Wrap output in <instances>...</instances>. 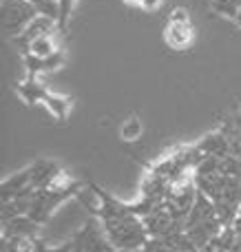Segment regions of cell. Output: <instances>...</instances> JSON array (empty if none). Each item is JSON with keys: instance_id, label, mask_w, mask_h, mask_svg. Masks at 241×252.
I'll list each match as a JSON object with an SVG mask.
<instances>
[{"instance_id": "6da1fadb", "label": "cell", "mask_w": 241, "mask_h": 252, "mask_svg": "<svg viewBox=\"0 0 241 252\" xmlns=\"http://www.w3.org/2000/svg\"><path fill=\"white\" fill-rule=\"evenodd\" d=\"M89 188L100 199L97 210H93V217L100 219L102 228H104L109 241L113 244V248L120 252L140 250L149 241V232H146L142 217L133 215L131 206L115 199L109 190L97 186L95 182H89Z\"/></svg>"}, {"instance_id": "7a4b0ae2", "label": "cell", "mask_w": 241, "mask_h": 252, "mask_svg": "<svg viewBox=\"0 0 241 252\" xmlns=\"http://www.w3.org/2000/svg\"><path fill=\"white\" fill-rule=\"evenodd\" d=\"M78 190H80L78 182L66 188H35L33 199H31V208L27 215L31 219H35L40 226H44L64 201H69L71 197H78Z\"/></svg>"}, {"instance_id": "3957f363", "label": "cell", "mask_w": 241, "mask_h": 252, "mask_svg": "<svg viewBox=\"0 0 241 252\" xmlns=\"http://www.w3.org/2000/svg\"><path fill=\"white\" fill-rule=\"evenodd\" d=\"M144 228L149 232V237H166L171 232L184 230L186 217L171 204L168 199H164L162 204H157L149 215L142 217Z\"/></svg>"}, {"instance_id": "277c9868", "label": "cell", "mask_w": 241, "mask_h": 252, "mask_svg": "<svg viewBox=\"0 0 241 252\" xmlns=\"http://www.w3.org/2000/svg\"><path fill=\"white\" fill-rule=\"evenodd\" d=\"M35 16L38 9L29 0H0V27L9 38H18Z\"/></svg>"}, {"instance_id": "5b68a950", "label": "cell", "mask_w": 241, "mask_h": 252, "mask_svg": "<svg viewBox=\"0 0 241 252\" xmlns=\"http://www.w3.org/2000/svg\"><path fill=\"white\" fill-rule=\"evenodd\" d=\"M71 244H73V252H115L113 244L109 241V237H106L97 217L89 219L84 223V228H80L75 232Z\"/></svg>"}, {"instance_id": "8992f818", "label": "cell", "mask_w": 241, "mask_h": 252, "mask_svg": "<svg viewBox=\"0 0 241 252\" xmlns=\"http://www.w3.org/2000/svg\"><path fill=\"white\" fill-rule=\"evenodd\" d=\"M195 29L193 22H166L164 27V42L173 49V51H184L193 44Z\"/></svg>"}, {"instance_id": "52a82bcc", "label": "cell", "mask_w": 241, "mask_h": 252, "mask_svg": "<svg viewBox=\"0 0 241 252\" xmlns=\"http://www.w3.org/2000/svg\"><path fill=\"white\" fill-rule=\"evenodd\" d=\"M53 27H58V20H56V18L38 13V16H35L33 20L27 25V29L22 31L18 38H13V42H16L18 47L22 49V53H27V49H29V42H31V40L40 38V35H44V33H51Z\"/></svg>"}, {"instance_id": "ba28073f", "label": "cell", "mask_w": 241, "mask_h": 252, "mask_svg": "<svg viewBox=\"0 0 241 252\" xmlns=\"http://www.w3.org/2000/svg\"><path fill=\"white\" fill-rule=\"evenodd\" d=\"M31 170V186L33 188H49L56 184V179L60 177L64 170L56 164L53 159H35L33 164L29 166Z\"/></svg>"}, {"instance_id": "9c48e42d", "label": "cell", "mask_w": 241, "mask_h": 252, "mask_svg": "<svg viewBox=\"0 0 241 252\" xmlns=\"http://www.w3.org/2000/svg\"><path fill=\"white\" fill-rule=\"evenodd\" d=\"M64 64V53L58 49L56 53L47 58H38L33 53H25V71L27 78H38L40 73H47V71H56Z\"/></svg>"}, {"instance_id": "30bf717a", "label": "cell", "mask_w": 241, "mask_h": 252, "mask_svg": "<svg viewBox=\"0 0 241 252\" xmlns=\"http://www.w3.org/2000/svg\"><path fill=\"white\" fill-rule=\"evenodd\" d=\"M224 230V223L219 221V219H208V221H202V223H195V226L186 228V232H188V237L193 239V244L197 246L199 250H206L208 246H211V241L215 239L219 232Z\"/></svg>"}, {"instance_id": "8fae6325", "label": "cell", "mask_w": 241, "mask_h": 252, "mask_svg": "<svg viewBox=\"0 0 241 252\" xmlns=\"http://www.w3.org/2000/svg\"><path fill=\"white\" fill-rule=\"evenodd\" d=\"M40 235V223L31 219L29 215H18V217L2 221V237H35Z\"/></svg>"}, {"instance_id": "7c38bea8", "label": "cell", "mask_w": 241, "mask_h": 252, "mask_svg": "<svg viewBox=\"0 0 241 252\" xmlns=\"http://www.w3.org/2000/svg\"><path fill=\"white\" fill-rule=\"evenodd\" d=\"M217 217V206L206 192L199 190L197 192V199H195L193 208H190L188 217H186V223H184V230L195 223H202V221H208V219H215Z\"/></svg>"}, {"instance_id": "4fadbf2b", "label": "cell", "mask_w": 241, "mask_h": 252, "mask_svg": "<svg viewBox=\"0 0 241 252\" xmlns=\"http://www.w3.org/2000/svg\"><path fill=\"white\" fill-rule=\"evenodd\" d=\"M199 151L204 155H215V157H226L233 153V139L228 137L226 130H215V133H208L202 142L197 144Z\"/></svg>"}, {"instance_id": "5bb4252c", "label": "cell", "mask_w": 241, "mask_h": 252, "mask_svg": "<svg viewBox=\"0 0 241 252\" xmlns=\"http://www.w3.org/2000/svg\"><path fill=\"white\" fill-rule=\"evenodd\" d=\"M29 186H31V170L29 168L9 175V177L2 179V184H0V201L13 199V197L20 195V192Z\"/></svg>"}, {"instance_id": "9a60e30c", "label": "cell", "mask_w": 241, "mask_h": 252, "mask_svg": "<svg viewBox=\"0 0 241 252\" xmlns=\"http://www.w3.org/2000/svg\"><path fill=\"white\" fill-rule=\"evenodd\" d=\"M16 93H18V97H20L25 104H29V106L40 104V102H44V100H47V95H49L47 87H42V84H40L35 78L22 80V82L16 87Z\"/></svg>"}, {"instance_id": "2e32d148", "label": "cell", "mask_w": 241, "mask_h": 252, "mask_svg": "<svg viewBox=\"0 0 241 252\" xmlns=\"http://www.w3.org/2000/svg\"><path fill=\"white\" fill-rule=\"evenodd\" d=\"M44 109L49 111V113L53 115V120L56 122H66V118H69V111H71V100L64 95H58V93H49L47 100L42 102Z\"/></svg>"}, {"instance_id": "e0dca14e", "label": "cell", "mask_w": 241, "mask_h": 252, "mask_svg": "<svg viewBox=\"0 0 241 252\" xmlns=\"http://www.w3.org/2000/svg\"><path fill=\"white\" fill-rule=\"evenodd\" d=\"M56 51H58V44L51 33H44V35H40V38L31 40L29 49H27V53H33V56H38V58H47Z\"/></svg>"}, {"instance_id": "ac0fdd59", "label": "cell", "mask_w": 241, "mask_h": 252, "mask_svg": "<svg viewBox=\"0 0 241 252\" xmlns=\"http://www.w3.org/2000/svg\"><path fill=\"white\" fill-rule=\"evenodd\" d=\"M142 133H144V124H142V120L137 115H128L120 126V137L124 142H137L142 137Z\"/></svg>"}, {"instance_id": "d6986e66", "label": "cell", "mask_w": 241, "mask_h": 252, "mask_svg": "<svg viewBox=\"0 0 241 252\" xmlns=\"http://www.w3.org/2000/svg\"><path fill=\"white\" fill-rule=\"evenodd\" d=\"M35 239L31 237H2L0 252H33Z\"/></svg>"}, {"instance_id": "ffe728a7", "label": "cell", "mask_w": 241, "mask_h": 252, "mask_svg": "<svg viewBox=\"0 0 241 252\" xmlns=\"http://www.w3.org/2000/svg\"><path fill=\"white\" fill-rule=\"evenodd\" d=\"M239 7H241V0H211L212 13L224 16V18H230V20H235V18H237Z\"/></svg>"}, {"instance_id": "44dd1931", "label": "cell", "mask_w": 241, "mask_h": 252, "mask_svg": "<svg viewBox=\"0 0 241 252\" xmlns=\"http://www.w3.org/2000/svg\"><path fill=\"white\" fill-rule=\"evenodd\" d=\"M58 4H60V16H58V29H60V31H66V25H69V18H71V11H73L75 0H58Z\"/></svg>"}, {"instance_id": "7402d4cb", "label": "cell", "mask_w": 241, "mask_h": 252, "mask_svg": "<svg viewBox=\"0 0 241 252\" xmlns=\"http://www.w3.org/2000/svg\"><path fill=\"white\" fill-rule=\"evenodd\" d=\"M168 22H190V13L186 7H175L168 16Z\"/></svg>"}, {"instance_id": "603a6c76", "label": "cell", "mask_w": 241, "mask_h": 252, "mask_svg": "<svg viewBox=\"0 0 241 252\" xmlns=\"http://www.w3.org/2000/svg\"><path fill=\"white\" fill-rule=\"evenodd\" d=\"M162 7V0H142V9L144 11H157Z\"/></svg>"}, {"instance_id": "cb8c5ba5", "label": "cell", "mask_w": 241, "mask_h": 252, "mask_svg": "<svg viewBox=\"0 0 241 252\" xmlns=\"http://www.w3.org/2000/svg\"><path fill=\"white\" fill-rule=\"evenodd\" d=\"M126 4H131V7H142V0H124Z\"/></svg>"}, {"instance_id": "d4e9b609", "label": "cell", "mask_w": 241, "mask_h": 252, "mask_svg": "<svg viewBox=\"0 0 241 252\" xmlns=\"http://www.w3.org/2000/svg\"><path fill=\"white\" fill-rule=\"evenodd\" d=\"M235 22L241 27V7H239V13H237V18H235Z\"/></svg>"}, {"instance_id": "484cf974", "label": "cell", "mask_w": 241, "mask_h": 252, "mask_svg": "<svg viewBox=\"0 0 241 252\" xmlns=\"http://www.w3.org/2000/svg\"><path fill=\"white\" fill-rule=\"evenodd\" d=\"M186 252H202V250H186Z\"/></svg>"}]
</instances>
